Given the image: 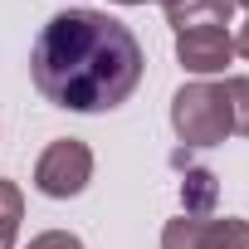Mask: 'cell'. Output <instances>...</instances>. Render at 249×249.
I'll use <instances>...</instances> for the list:
<instances>
[{
    "mask_svg": "<svg viewBox=\"0 0 249 249\" xmlns=\"http://www.w3.org/2000/svg\"><path fill=\"white\" fill-rule=\"evenodd\" d=\"M142 69L147 59L137 35L103 10H59L30 49L35 88L69 112L122 107L137 93Z\"/></svg>",
    "mask_w": 249,
    "mask_h": 249,
    "instance_id": "1",
    "label": "cell"
},
{
    "mask_svg": "<svg viewBox=\"0 0 249 249\" xmlns=\"http://www.w3.org/2000/svg\"><path fill=\"white\" fill-rule=\"evenodd\" d=\"M171 127L186 147H220L230 137V107L220 83H186L171 98Z\"/></svg>",
    "mask_w": 249,
    "mask_h": 249,
    "instance_id": "2",
    "label": "cell"
},
{
    "mask_svg": "<svg viewBox=\"0 0 249 249\" xmlns=\"http://www.w3.org/2000/svg\"><path fill=\"white\" fill-rule=\"evenodd\" d=\"M88 181H93V152H88V142H78V137L49 142L44 157L35 161V186H39L49 200H69V196H78Z\"/></svg>",
    "mask_w": 249,
    "mask_h": 249,
    "instance_id": "3",
    "label": "cell"
},
{
    "mask_svg": "<svg viewBox=\"0 0 249 249\" xmlns=\"http://www.w3.org/2000/svg\"><path fill=\"white\" fill-rule=\"evenodd\" d=\"M161 249H249V220L234 215H181L166 220Z\"/></svg>",
    "mask_w": 249,
    "mask_h": 249,
    "instance_id": "4",
    "label": "cell"
},
{
    "mask_svg": "<svg viewBox=\"0 0 249 249\" xmlns=\"http://www.w3.org/2000/svg\"><path fill=\"white\" fill-rule=\"evenodd\" d=\"M176 59L181 69L191 73H225V64L234 59V35L225 25H191V30H176Z\"/></svg>",
    "mask_w": 249,
    "mask_h": 249,
    "instance_id": "5",
    "label": "cell"
},
{
    "mask_svg": "<svg viewBox=\"0 0 249 249\" xmlns=\"http://www.w3.org/2000/svg\"><path fill=\"white\" fill-rule=\"evenodd\" d=\"M166 20L176 30H191V25H230L234 20V0H171V5H161Z\"/></svg>",
    "mask_w": 249,
    "mask_h": 249,
    "instance_id": "6",
    "label": "cell"
},
{
    "mask_svg": "<svg viewBox=\"0 0 249 249\" xmlns=\"http://www.w3.org/2000/svg\"><path fill=\"white\" fill-rule=\"evenodd\" d=\"M215 200H220V181H215V171H205V166H186V176H181V205H186V215H210Z\"/></svg>",
    "mask_w": 249,
    "mask_h": 249,
    "instance_id": "7",
    "label": "cell"
},
{
    "mask_svg": "<svg viewBox=\"0 0 249 249\" xmlns=\"http://www.w3.org/2000/svg\"><path fill=\"white\" fill-rule=\"evenodd\" d=\"M20 220H25V196H20V186H15V181L0 176V249H15Z\"/></svg>",
    "mask_w": 249,
    "mask_h": 249,
    "instance_id": "8",
    "label": "cell"
},
{
    "mask_svg": "<svg viewBox=\"0 0 249 249\" xmlns=\"http://www.w3.org/2000/svg\"><path fill=\"white\" fill-rule=\"evenodd\" d=\"M220 93H225V107H230V132L249 137V78L234 73V78L220 83Z\"/></svg>",
    "mask_w": 249,
    "mask_h": 249,
    "instance_id": "9",
    "label": "cell"
},
{
    "mask_svg": "<svg viewBox=\"0 0 249 249\" xmlns=\"http://www.w3.org/2000/svg\"><path fill=\"white\" fill-rule=\"evenodd\" d=\"M25 249H83V239L69 234V230H44V234H35Z\"/></svg>",
    "mask_w": 249,
    "mask_h": 249,
    "instance_id": "10",
    "label": "cell"
},
{
    "mask_svg": "<svg viewBox=\"0 0 249 249\" xmlns=\"http://www.w3.org/2000/svg\"><path fill=\"white\" fill-rule=\"evenodd\" d=\"M234 54H244V59H249V20H244V25H239V35H234Z\"/></svg>",
    "mask_w": 249,
    "mask_h": 249,
    "instance_id": "11",
    "label": "cell"
},
{
    "mask_svg": "<svg viewBox=\"0 0 249 249\" xmlns=\"http://www.w3.org/2000/svg\"><path fill=\"white\" fill-rule=\"evenodd\" d=\"M117 5H147V0H117Z\"/></svg>",
    "mask_w": 249,
    "mask_h": 249,
    "instance_id": "12",
    "label": "cell"
},
{
    "mask_svg": "<svg viewBox=\"0 0 249 249\" xmlns=\"http://www.w3.org/2000/svg\"><path fill=\"white\" fill-rule=\"evenodd\" d=\"M234 5H244V10H249V0H234Z\"/></svg>",
    "mask_w": 249,
    "mask_h": 249,
    "instance_id": "13",
    "label": "cell"
},
{
    "mask_svg": "<svg viewBox=\"0 0 249 249\" xmlns=\"http://www.w3.org/2000/svg\"><path fill=\"white\" fill-rule=\"evenodd\" d=\"M157 5H171V0H157Z\"/></svg>",
    "mask_w": 249,
    "mask_h": 249,
    "instance_id": "14",
    "label": "cell"
}]
</instances>
